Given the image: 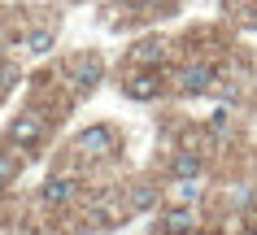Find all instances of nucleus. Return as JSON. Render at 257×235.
I'll return each instance as SVG.
<instances>
[{
    "label": "nucleus",
    "mask_w": 257,
    "mask_h": 235,
    "mask_svg": "<svg viewBox=\"0 0 257 235\" xmlns=\"http://www.w3.org/2000/svg\"><path fill=\"white\" fill-rule=\"evenodd\" d=\"M175 196L188 205V200H196V196H201V183H196V179H179V183H175Z\"/></svg>",
    "instance_id": "11"
},
{
    "label": "nucleus",
    "mask_w": 257,
    "mask_h": 235,
    "mask_svg": "<svg viewBox=\"0 0 257 235\" xmlns=\"http://www.w3.org/2000/svg\"><path fill=\"white\" fill-rule=\"evenodd\" d=\"M162 92V83H157V74H136L131 83H126V96L131 100H153Z\"/></svg>",
    "instance_id": "6"
},
{
    "label": "nucleus",
    "mask_w": 257,
    "mask_h": 235,
    "mask_svg": "<svg viewBox=\"0 0 257 235\" xmlns=\"http://www.w3.org/2000/svg\"><path fill=\"white\" fill-rule=\"evenodd\" d=\"M100 79V57H74L70 61V83L74 87H92Z\"/></svg>",
    "instance_id": "3"
},
{
    "label": "nucleus",
    "mask_w": 257,
    "mask_h": 235,
    "mask_svg": "<svg viewBox=\"0 0 257 235\" xmlns=\"http://www.w3.org/2000/svg\"><path fill=\"white\" fill-rule=\"evenodd\" d=\"M70 196H74V179H66V174H57V179L44 183V200L48 205H66Z\"/></svg>",
    "instance_id": "5"
},
{
    "label": "nucleus",
    "mask_w": 257,
    "mask_h": 235,
    "mask_svg": "<svg viewBox=\"0 0 257 235\" xmlns=\"http://www.w3.org/2000/svg\"><path fill=\"white\" fill-rule=\"evenodd\" d=\"M9 139H14L18 148H22V144H40L44 139V118L40 113H22V118H14V126H9Z\"/></svg>",
    "instance_id": "1"
},
{
    "label": "nucleus",
    "mask_w": 257,
    "mask_h": 235,
    "mask_svg": "<svg viewBox=\"0 0 257 235\" xmlns=\"http://www.w3.org/2000/svg\"><path fill=\"white\" fill-rule=\"evenodd\" d=\"M153 200H157V187H149V183H140V187H131V192H126V209H131V213L149 209Z\"/></svg>",
    "instance_id": "8"
},
{
    "label": "nucleus",
    "mask_w": 257,
    "mask_h": 235,
    "mask_svg": "<svg viewBox=\"0 0 257 235\" xmlns=\"http://www.w3.org/2000/svg\"><path fill=\"white\" fill-rule=\"evenodd\" d=\"M53 40H57L53 31H31V35H27V53L31 57H44L48 48H53Z\"/></svg>",
    "instance_id": "10"
},
{
    "label": "nucleus",
    "mask_w": 257,
    "mask_h": 235,
    "mask_svg": "<svg viewBox=\"0 0 257 235\" xmlns=\"http://www.w3.org/2000/svg\"><path fill=\"white\" fill-rule=\"evenodd\" d=\"M79 148L83 152H109L113 148V131H109V126H87L79 135Z\"/></svg>",
    "instance_id": "4"
},
{
    "label": "nucleus",
    "mask_w": 257,
    "mask_h": 235,
    "mask_svg": "<svg viewBox=\"0 0 257 235\" xmlns=\"http://www.w3.org/2000/svg\"><path fill=\"white\" fill-rule=\"evenodd\" d=\"M136 57L144 61V66H153V61H162V48H157V44H140V48H136Z\"/></svg>",
    "instance_id": "12"
},
{
    "label": "nucleus",
    "mask_w": 257,
    "mask_h": 235,
    "mask_svg": "<svg viewBox=\"0 0 257 235\" xmlns=\"http://www.w3.org/2000/svg\"><path fill=\"white\" fill-rule=\"evenodd\" d=\"M209 83H214V70L209 66H188L179 74V92L183 96H201V92H209Z\"/></svg>",
    "instance_id": "2"
},
{
    "label": "nucleus",
    "mask_w": 257,
    "mask_h": 235,
    "mask_svg": "<svg viewBox=\"0 0 257 235\" xmlns=\"http://www.w3.org/2000/svg\"><path fill=\"white\" fill-rule=\"evenodd\" d=\"M14 174H18V161H14V157H0V187L14 179Z\"/></svg>",
    "instance_id": "13"
},
{
    "label": "nucleus",
    "mask_w": 257,
    "mask_h": 235,
    "mask_svg": "<svg viewBox=\"0 0 257 235\" xmlns=\"http://www.w3.org/2000/svg\"><path fill=\"white\" fill-rule=\"evenodd\" d=\"M166 235H192V226H196V222H192V209L188 205H179V209H170V213H166Z\"/></svg>",
    "instance_id": "7"
},
{
    "label": "nucleus",
    "mask_w": 257,
    "mask_h": 235,
    "mask_svg": "<svg viewBox=\"0 0 257 235\" xmlns=\"http://www.w3.org/2000/svg\"><path fill=\"white\" fill-rule=\"evenodd\" d=\"M196 174H201V157L179 152V157H175V179H196Z\"/></svg>",
    "instance_id": "9"
}]
</instances>
